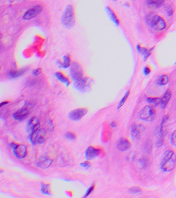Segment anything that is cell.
Here are the masks:
<instances>
[{"mask_svg":"<svg viewBox=\"0 0 176 198\" xmlns=\"http://www.w3.org/2000/svg\"><path fill=\"white\" fill-rule=\"evenodd\" d=\"M55 76L56 77L57 79H59V81L62 83H64V84L66 85L67 87L70 85V82L69 79H68L66 76H65L64 75V74L62 72H57L56 73H55Z\"/></svg>","mask_w":176,"mask_h":198,"instance_id":"ac0fdd59","label":"cell"},{"mask_svg":"<svg viewBox=\"0 0 176 198\" xmlns=\"http://www.w3.org/2000/svg\"><path fill=\"white\" fill-rule=\"evenodd\" d=\"M169 77L167 75H162L160 77H159L158 79V84L160 85H166L167 83H169Z\"/></svg>","mask_w":176,"mask_h":198,"instance_id":"cb8c5ba5","label":"cell"},{"mask_svg":"<svg viewBox=\"0 0 176 198\" xmlns=\"http://www.w3.org/2000/svg\"><path fill=\"white\" fill-rule=\"evenodd\" d=\"M165 10L166 11L167 14L169 16H172L174 13V8L172 5H167L166 7H165Z\"/></svg>","mask_w":176,"mask_h":198,"instance_id":"f546056e","label":"cell"},{"mask_svg":"<svg viewBox=\"0 0 176 198\" xmlns=\"http://www.w3.org/2000/svg\"><path fill=\"white\" fill-rule=\"evenodd\" d=\"M80 166L85 168V169H89L91 167V163L89 161H85L84 162L80 164Z\"/></svg>","mask_w":176,"mask_h":198,"instance_id":"836d02e7","label":"cell"},{"mask_svg":"<svg viewBox=\"0 0 176 198\" xmlns=\"http://www.w3.org/2000/svg\"><path fill=\"white\" fill-rule=\"evenodd\" d=\"M147 101L148 103L153 104L154 105L157 106L161 104V98H148Z\"/></svg>","mask_w":176,"mask_h":198,"instance_id":"d4e9b609","label":"cell"},{"mask_svg":"<svg viewBox=\"0 0 176 198\" xmlns=\"http://www.w3.org/2000/svg\"><path fill=\"white\" fill-rule=\"evenodd\" d=\"M100 153V149L96 148L93 146H90L86 151L85 156L88 160H91L99 156Z\"/></svg>","mask_w":176,"mask_h":198,"instance_id":"7c38bea8","label":"cell"},{"mask_svg":"<svg viewBox=\"0 0 176 198\" xmlns=\"http://www.w3.org/2000/svg\"><path fill=\"white\" fill-rule=\"evenodd\" d=\"M153 148V144L151 140L148 139L146 140L145 143L144 144V152L146 154H149L151 152Z\"/></svg>","mask_w":176,"mask_h":198,"instance_id":"44dd1931","label":"cell"},{"mask_svg":"<svg viewBox=\"0 0 176 198\" xmlns=\"http://www.w3.org/2000/svg\"><path fill=\"white\" fill-rule=\"evenodd\" d=\"M147 3L149 5L153 6L156 7H159L163 4L164 1H154V0L152 1L151 0V1H148Z\"/></svg>","mask_w":176,"mask_h":198,"instance_id":"83f0119b","label":"cell"},{"mask_svg":"<svg viewBox=\"0 0 176 198\" xmlns=\"http://www.w3.org/2000/svg\"><path fill=\"white\" fill-rule=\"evenodd\" d=\"M139 164L143 168H146L149 165V161L146 157H142L139 159Z\"/></svg>","mask_w":176,"mask_h":198,"instance_id":"f1b7e54d","label":"cell"},{"mask_svg":"<svg viewBox=\"0 0 176 198\" xmlns=\"http://www.w3.org/2000/svg\"><path fill=\"white\" fill-rule=\"evenodd\" d=\"M40 128L39 121L38 118L36 117H33L28 121L27 125V130L28 132L30 134L37 130Z\"/></svg>","mask_w":176,"mask_h":198,"instance_id":"5bb4252c","label":"cell"},{"mask_svg":"<svg viewBox=\"0 0 176 198\" xmlns=\"http://www.w3.org/2000/svg\"><path fill=\"white\" fill-rule=\"evenodd\" d=\"M130 93V90L127 91V93H125L124 96H123V98L121 99L120 101L119 102V104L118 105L117 110H119V108H121L123 106V104H125V102L127 100V99L128 98Z\"/></svg>","mask_w":176,"mask_h":198,"instance_id":"4316f807","label":"cell"},{"mask_svg":"<svg viewBox=\"0 0 176 198\" xmlns=\"http://www.w3.org/2000/svg\"><path fill=\"white\" fill-rule=\"evenodd\" d=\"M150 25L152 29L155 31H161L164 30L167 26L165 19L161 16H153L151 20Z\"/></svg>","mask_w":176,"mask_h":198,"instance_id":"8992f818","label":"cell"},{"mask_svg":"<svg viewBox=\"0 0 176 198\" xmlns=\"http://www.w3.org/2000/svg\"><path fill=\"white\" fill-rule=\"evenodd\" d=\"M42 69L41 68H38L37 69L34 70L33 71V75L34 76H37L39 75L41 72H42Z\"/></svg>","mask_w":176,"mask_h":198,"instance_id":"8d00e7d4","label":"cell"},{"mask_svg":"<svg viewBox=\"0 0 176 198\" xmlns=\"http://www.w3.org/2000/svg\"><path fill=\"white\" fill-rule=\"evenodd\" d=\"M95 185H93L91 186V187H89V188L88 189L86 193L85 194V196H84V198L88 196V195L91 194V193L93 192V191H94V189L95 188Z\"/></svg>","mask_w":176,"mask_h":198,"instance_id":"e575fe53","label":"cell"},{"mask_svg":"<svg viewBox=\"0 0 176 198\" xmlns=\"http://www.w3.org/2000/svg\"><path fill=\"white\" fill-rule=\"evenodd\" d=\"M151 72V69L150 67L149 66H146L145 68H144V73L145 75H148L150 73V72Z\"/></svg>","mask_w":176,"mask_h":198,"instance_id":"d590c367","label":"cell"},{"mask_svg":"<svg viewBox=\"0 0 176 198\" xmlns=\"http://www.w3.org/2000/svg\"><path fill=\"white\" fill-rule=\"evenodd\" d=\"M172 97V93L169 90H167L161 98V106L162 108H164L169 103V101Z\"/></svg>","mask_w":176,"mask_h":198,"instance_id":"e0dca14e","label":"cell"},{"mask_svg":"<svg viewBox=\"0 0 176 198\" xmlns=\"http://www.w3.org/2000/svg\"><path fill=\"white\" fill-rule=\"evenodd\" d=\"M25 71H26L25 69H23L19 70H10L8 72V75L11 78H16L22 76Z\"/></svg>","mask_w":176,"mask_h":198,"instance_id":"ffe728a7","label":"cell"},{"mask_svg":"<svg viewBox=\"0 0 176 198\" xmlns=\"http://www.w3.org/2000/svg\"><path fill=\"white\" fill-rule=\"evenodd\" d=\"M139 117L143 121L151 122L155 117V110L149 105H146L140 110L138 113Z\"/></svg>","mask_w":176,"mask_h":198,"instance_id":"3957f363","label":"cell"},{"mask_svg":"<svg viewBox=\"0 0 176 198\" xmlns=\"http://www.w3.org/2000/svg\"><path fill=\"white\" fill-rule=\"evenodd\" d=\"M142 191L140 187H134L131 188L129 190V193L131 194H139Z\"/></svg>","mask_w":176,"mask_h":198,"instance_id":"1f68e13d","label":"cell"},{"mask_svg":"<svg viewBox=\"0 0 176 198\" xmlns=\"http://www.w3.org/2000/svg\"><path fill=\"white\" fill-rule=\"evenodd\" d=\"M88 110L86 108H79L73 110L69 114V117L74 121H78L87 113Z\"/></svg>","mask_w":176,"mask_h":198,"instance_id":"9c48e42d","label":"cell"},{"mask_svg":"<svg viewBox=\"0 0 176 198\" xmlns=\"http://www.w3.org/2000/svg\"><path fill=\"white\" fill-rule=\"evenodd\" d=\"M41 191L44 194L50 195L51 194V189L49 184L42 183Z\"/></svg>","mask_w":176,"mask_h":198,"instance_id":"603a6c76","label":"cell"},{"mask_svg":"<svg viewBox=\"0 0 176 198\" xmlns=\"http://www.w3.org/2000/svg\"><path fill=\"white\" fill-rule=\"evenodd\" d=\"M91 81L88 78L85 77H83L79 81L75 82L74 83V86L78 90L84 91L87 90L88 88L90 87Z\"/></svg>","mask_w":176,"mask_h":198,"instance_id":"8fae6325","label":"cell"},{"mask_svg":"<svg viewBox=\"0 0 176 198\" xmlns=\"http://www.w3.org/2000/svg\"><path fill=\"white\" fill-rule=\"evenodd\" d=\"M130 142L124 138H121L120 139L118 140L116 145L117 149L121 152L127 151L130 148Z\"/></svg>","mask_w":176,"mask_h":198,"instance_id":"4fadbf2b","label":"cell"},{"mask_svg":"<svg viewBox=\"0 0 176 198\" xmlns=\"http://www.w3.org/2000/svg\"><path fill=\"white\" fill-rule=\"evenodd\" d=\"M30 142L34 144H42L45 142L46 132L44 128H39L30 134Z\"/></svg>","mask_w":176,"mask_h":198,"instance_id":"5b68a950","label":"cell"},{"mask_svg":"<svg viewBox=\"0 0 176 198\" xmlns=\"http://www.w3.org/2000/svg\"><path fill=\"white\" fill-rule=\"evenodd\" d=\"M43 10V7L40 5L34 6L28 9L23 15L22 19L24 20H30L38 16Z\"/></svg>","mask_w":176,"mask_h":198,"instance_id":"52a82bcc","label":"cell"},{"mask_svg":"<svg viewBox=\"0 0 176 198\" xmlns=\"http://www.w3.org/2000/svg\"><path fill=\"white\" fill-rule=\"evenodd\" d=\"M176 164V154L172 150H167L163 155L160 163L161 169L170 172L174 169Z\"/></svg>","mask_w":176,"mask_h":198,"instance_id":"6da1fadb","label":"cell"},{"mask_svg":"<svg viewBox=\"0 0 176 198\" xmlns=\"http://www.w3.org/2000/svg\"><path fill=\"white\" fill-rule=\"evenodd\" d=\"M141 128L140 126L137 125H131L130 128V134L131 137L135 140L140 139L141 135Z\"/></svg>","mask_w":176,"mask_h":198,"instance_id":"9a60e30c","label":"cell"},{"mask_svg":"<svg viewBox=\"0 0 176 198\" xmlns=\"http://www.w3.org/2000/svg\"><path fill=\"white\" fill-rule=\"evenodd\" d=\"M137 50L139 52H140L142 54V55H143L145 60L147 59L148 57L149 56L152 51L151 49L148 50L145 47H140V45H137Z\"/></svg>","mask_w":176,"mask_h":198,"instance_id":"d6986e66","label":"cell"},{"mask_svg":"<svg viewBox=\"0 0 176 198\" xmlns=\"http://www.w3.org/2000/svg\"><path fill=\"white\" fill-rule=\"evenodd\" d=\"M105 10H106L108 15L112 20V21H113L116 24L118 25L119 24L120 21H119L118 17H117V16L116 15L115 13L113 11V10H112V8L109 6H106Z\"/></svg>","mask_w":176,"mask_h":198,"instance_id":"2e32d148","label":"cell"},{"mask_svg":"<svg viewBox=\"0 0 176 198\" xmlns=\"http://www.w3.org/2000/svg\"><path fill=\"white\" fill-rule=\"evenodd\" d=\"M70 75L75 82L79 81L83 77V71L81 66L76 62H72L70 68Z\"/></svg>","mask_w":176,"mask_h":198,"instance_id":"277c9868","label":"cell"},{"mask_svg":"<svg viewBox=\"0 0 176 198\" xmlns=\"http://www.w3.org/2000/svg\"><path fill=\"white\" fill-rule=\"evenodd\" d=\"M52 162V160L50 159H44L39 162L37 164V166L40 168L45 169L50 166L51 163Z\"/></svg>","mask_w":176,"mask_h":198,"instance_id":"7402d4cb","label":"cell"},{"mask_svg":"<svg viewBox=\"0 0 176 198\" xmlns=\"http://www.w3.org/2000/svg\"><path fill=\"white\" fill-rule=\"evenodd\" d=\"M30 113V110L27 106H25L21 109L16 111L13 113V118L18 121H22L24 119L27 118L28 115Z\"/></svg>","mask_w":176,"mask_h":198,"instance_id":"30bf717a","label":"cell"},{"mask_svg":"<svg viewBox=\"0 0 176 198\" xmlns=\"http://www.w3.org/2000/svg\"><path fill=\"white\" fill-rule=\"evenodd\" d=\"M11 146L13 149L14 154L18 158L23 159L27 155V148L25 145L13 143L11 144Z\"/></svg>","mask_w":176,"mask_h":198,"instance_id":"ba28073f","label":"cell"},{"mask_svg":"<svg viewBox=\"0 0 176 198\" xmlns=\"http://www.w3.org/2000/svg\"><path fill=\"white\" fill-rule=\"evenodd\" d=\"M111 126L112 128H116V127H117V123H116L115 121H113V122H112L111 123Z\"/></svg>","mask_w":176,"mask_h":198,"instance_id":"74e56055","label":"cell"},{"mask_svg":"<svg viewBox=\"0 0 176 198\" xmlns=\"http://www.w3.org/2000/svg\"><path fill=\"white\" fill-rule=\"evenodd\" d=\"M171 143L172 145L176 146V130L171 135Z\"/></svg>","mask_w":176,"mask_h":198,"instance_id":"d6a6232c","label":"cell"},{"mask_svg":"<svg viewBox=\"0 0 176 198\" xmlns=\"http://www.w3.org/2000/svg\"><path fill=\"white\" fill-rule=\"evenodd\" d=\"M65 137L67 139L74 140L76 139V134L72 132H68L65 134Z\"/></svg>","mask_w":176,"mask_h":198,"instance_id":"4dcf8cb0","label":"cell"},{"mask_svg":"<svg viewBox=\"0 0 176 198\" xmlns=\"http://www.w3.org/2000/svg\"><path fill=\"white\" fill-rule=\"evenodd\" d=\"M63 25L67 28H71L75 24V15L73 6L68 5L65 10L62 17Z\"/></svg>","mask_w":176,"mask_h":198,"instance_id":"7a4b0ae2","label":"cell"},{"mask_svg":"<svg viewBox=\"0 0 176 198\" xmlns=\"http://www.w3.org/2000/svg\"><path fill=\"white\" fill-rule=\"evenodd\" d=\"M70 62L71 61L69 56L65 55L63 57V63L62 64V67L64 69L68 68L70 66Z\"/></svg>","mask_w":176,"mask_h":198,"instance_id":"484cf974","label":"cell"},{"mask_svg":"<svg viewBox=\"0 0 176 198\" xmlns=\"http://www.w3.org/2000/svg\"><path fill=\"white\" fill-rule=\"evenodd\" d=\"M8 103H9V102H8V101H5V102H2V103H1V107H2V106L3 105L7 104Z\"/></svg>","mask_w":176,"mask_h":198,"instance_id":"f35d334b","label":"cell"}]
</instances>
